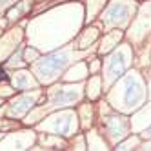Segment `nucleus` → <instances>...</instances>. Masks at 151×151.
<instances>
[{
    "instance_id": "f03ea898",
    "label": "nucleus",
    "mask_w": 151,
    "mask_h": 151,
    "mask_svg": "<svg viewBox=\"0 0 151 151\" xmlns=\"http://www.w3.org/2000/svg\"><path fill=\"white\" fill-rule=\"evenodd\" d=\"M140 96V89L137 84H127V93H126V100L127 102H135Z\"/></svg>"
},
{
    "instance_id": "7ed1b4c3",
    "label": "nucleus",
    "mask_w": 151,
    "mask_h": 151,
    "mask_svg": "<svg viewBox=\"0 0 151 151\" xmlns=\"http://www.w3.org/2000/svg\"><path fill=\"white\" fill-rule=\"evenodd\" d=\"M0 80H6V73H4V69H0Z\"/></svg>"
},
{
    "instance_id": "f257e3e1",
    "label": "nucleus",
    "mask_w": 151,
    "mask_h": 151,
    "mask_svg": "<svg viewBox=\"0 0 151 151\" xmlns=\"http://www.w3.org/2000/svg\"><path fill=\"white\" fill-rule=\"evenodd\" d=\"M68 60H66V57L64 55H53V57H49V58H46L44 60V64L40 66V69L42 71H57V69H60L64 64H66Z\"/></svg>"
}]
</instances>
